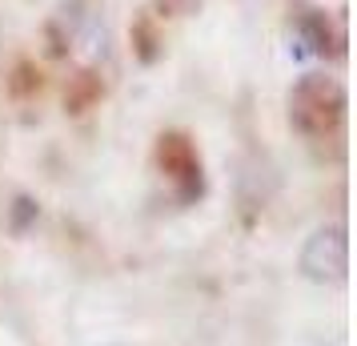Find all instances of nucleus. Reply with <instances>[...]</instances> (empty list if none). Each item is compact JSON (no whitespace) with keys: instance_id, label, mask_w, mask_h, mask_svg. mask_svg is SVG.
<instances>
[]
</instances>
